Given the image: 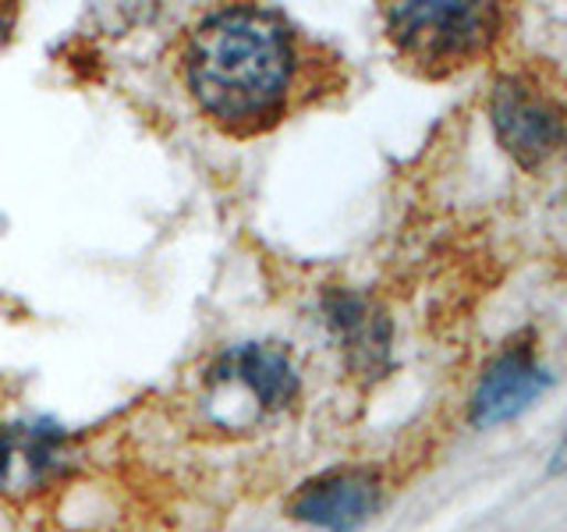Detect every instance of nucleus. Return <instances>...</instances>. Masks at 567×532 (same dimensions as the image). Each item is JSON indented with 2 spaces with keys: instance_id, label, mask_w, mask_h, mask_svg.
<instances>
[{
  "instance_id": "f257e3e1",
  "label": "nucleus",
  "mask_w": 567,
  "mask_h": 532,
  "mask_svg": "<svg viewBox=\"0 0 567 532\" xmlns=\"http://www.w3.org/2000/svg\"><path fill=\"white\" fill-rule=\"evenodd\" d=\"M295 40L274 11L224 8L188 35L185 79L195 103L230 132L266 129L295 82Z\"/></svg>"
},
{
  "instance_id": "f03ea898",
  "label": "nucleus",
  "mask_w": 567,
  "mask_h": 532,
  "mask_svg": "<svg viewBox=\"0 0 567 532\" xmlns=\"http://www.w3.org/2000/svg\"><path fill=\"white\" fill-rule=\"evenodd\" d=\"M383 18L394 47L430 75H447L489 53L504 22L501 8L475 0H415L386 8Z\"/></svg>"
},
{
  "instance_id": "7ed1b4c3",
  "label": "nucleus",
  "mask_w": 567,
  "mask_h": 532,
  "mask_svg": "<svg viewBox=\"0 0 567 532\" xmlns=\"http://www.w3.org/2000/svg\"><path fill=\"white\" fill-rule=\"evenodd\" d=\"M206 390L217 419L238 426L256 416L284 412L301 390L298 369L277 345H235L206 369Z\"/></svg>"
},
{
  "instance_id": "20e7f679",
  "label": "nucleus",
  "mask_w": 567,
  "mask_h": 532,
  "mask_svg": "<svg viewBox=\"0 0 567 532\" xmlns=\"http://www.w3.org/2000/svg\"><path fill=\"white\" fill-rule=\"evenodd\" d=\"M489 124L501 150L522 171H539L567 150V117L514 75L496 79L489 93Z\"/></svg>"
},
{
  "instance_id": "39448f33",
  "label": "nucleus",
  "mask_w": 567,
  "mask_h": 532,
  "mask_svg": "<svg viewBox=\"0 0 567 532\" xmlns=\"http://www.w3.org/2000/svg\"><path fill=\"white\" fill-rule=\"evenodd\" d=\"M549 387H554V372L539 362L536 345L528 337H514L478 372L468 401V422L475 430H496V426L522 419L532 405L546 398Z\"/></svg>"
},
{
  "instance_id": "423d86ee",
  "label": "nucleus",
  "mask_w": 567,
  "mask_h": 532,
  "mask_svg": "<svg viewBox=\"0 0 567 532\" xmlns=\"http://www.w3.org/2000/svg\"><path fill=\"white\" fill-rule=\"evenodd\" d=\"M383 508V483L372 469L344 466L309 479L288 501V514L301 525L327 532H354Z\"/></svg>"
},
{
  "instance_id": "0eeeda50",
  "label": "nucleus",
  "mask_w": 567,
  "mask_h": 532,
  "mask_svg": "<svg viewBox=\"0 0 567 532\" xmlns=\"http://www.w3.org/2000/svg\"><path fill=\"white\" fill-rule=\"evenodd\" d=\"M64 433L53 422L0 426V497L29 501L40 493L64 461Z\"/></svg>"
},
{
  "instance_id": "6e6552de",
  "label": "nucleus",
  "mask_w": 567,
  "mask_h": 532,
  "mask_svg": "<svg viewBox=\"0 0 567 532\" xmlns=\"http://www.w3.org/2000/svg\"><path fill=\"white\" fill-rule=\"evenodd\" d=\"M323 316L333 330L344 362L359 377H383L390 369V319L359 291L333 288L323 295Z\"/></svg>"
},
{
  "instance_id": "1a4fd4ad",
  "label": "nucleus",
  "mask_w": 567,
  "mask_h": 532,
  "mask_svg": "<svg viewBox=\"0 0 567 532\" xmlns=\"http://www.w3.org/2000/svg\"><path fill=\"white\" fill-rule=\"evenodd\" d=\"M546 475H549V479H567V430H564L560 443H557V448H554V454H549Z\"/></svg>"
}]
</instances>
